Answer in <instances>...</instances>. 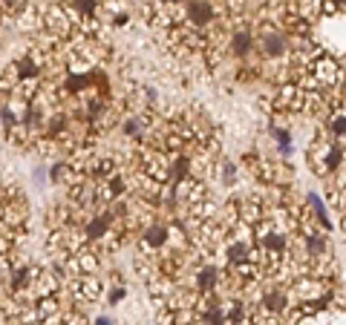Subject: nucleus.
Listing matches in <instances>:
<instances>
[{
    "instance_id": "obj_1",
    "label": "nucleus",
    "mask_w": 346,
    "mask_h": 325,
    "mask_svg": "<svg viewBox=\"0 0 346 325\" xmlns=\"http://www.w3.org/2000/svg\"><path fill=\"white\" fill-rule=\"evenodd\" d=\"M309 69H312V87L315 89H335V84L340 81V66L329 55H317Z\"/></svg>"
},
{
    "instance_id": "obj_2",
    "label": "nucleus",
    "mask_w": 346,
    "mask_h": 325,
    "mask_svg": "<svg viewBox=\"0 0 346 325\" xmlns=\"http://www.w3.org/2000/svg\"><path fill=\"white\" fill-rule=\"evenodd\" d=\"M41 23L46 26V32H49L52 37H66L69 29H72V17H69V12H66L64 6H49Z\"/></svg>"
},
{
    "instance_id": "obj_3",
    "label": "nucleus",
    "mask_w": 346,
    "mask_h": 325,
    "mask_svg": "<svg viewBox=\"0 0 346 325\" xmlns=\"http://www.w3.org/2000/svg\"><path fill=\"white\" fill-rule=\"evenodd\" d=\"M170 247V227L165 224H144L141 233V251H168Z\"/></svg>"
},
{
    "instance_id": "obj_4",
    "label": "nucleus",
    "mask_w": 346,
    "mask_h": 325,
    "mask_svg": "<svg viewBox=\"0 0 346 325\" xmlns=\"http://www.w3.org/2000/svg\"><path fill=\"white\" fill-rule=\"evenodd\" d=\"M260 49H263L265 58H283V55H288V35L286 32H263V41H260Z\"/></svg>"
},
{
    "instance_id": "obj_5",
    "label": "nucleus",
    "mask_w": 346,
    "mask_h": 325,
    "mask_svg": "<svg viewBox=\"0 0 346 325\" xmlns=\"http://www.w3.org/2000/svg\"><path fill=\"white\" fill-rule=\"evenodd\" d=\"M214 15L216 9L211 6V0H191L188 3V21L193 26H208V23H214Z\"/></svg>"
},
{
    "instance_id": "obj_6",
    "label": "nucleus",
    "mask_w": 346,
    "mask_h": 325,
    "mask_svg": "<svg viewBox=\"0 0 346 325\" xmlns=\"http://www.w3.org/2000/svg\"><path fill=\"white\" fill-rule=\"evenodd\" d=\"M193 288H196V294H199V296L214 294V291L220 288V271H216V267H211V265H205L202 271H196Z\"/></svg>"
},
{
    "instance_id": "obj_7",
    "label": "nucleus",
    "mask_w": 346,
    "mask_h": 325,
    "mask_svg": "<svg viewBox=\"0 0 346 325\" xmlns=\"http://www.w3.org/2000/svg\"><path fill=\"white\" fill-rule=\"evenodd\" d=\"M148 130H150V118L144 116V112H136V116H127L124 118V136L141 141V138L148 136Z\"/></svg>"
},
{
    "instance_id": "obj_8",
    "label": "nucleus",
    "mask_w": 346,
    "mask_h": 325,
    "mask_svg": "<svg viewBox=\"0 0 346 325\" xmlns=\"http://www.w3.org/2000/svg\"><path fill=\"white\" fill-rule=\"evenodd\" d=\"M306 253H309L312 262L326 259L329 245H326V236H323V233H309V236H306Z\"/></svg>"
},
{
    "instance_id": "obj_9",
    "label": "nucleus",
    "mask_w": 346,
    "mask_h": 325,
    "mask_svg": "<svg viewBox=\"0 0 346 325\" xmlns=\"http://www.w3.org/2000/svg\"><path fill=\"white\" fill-rule=\"evenodd\" d=\"M231 49H234V55H248V52L254 49L251 32H236V35L231 37Z\"/></svg>"
},
{
    "instance_id": "obj_10",
    "label": "nucleus",
    "mask_w": 346,
    "mask_h": 325,
    "mask_svg": "<svg viewBox=\"0 0 346 325\" xmlns=\"http://www.w3.org/2000/svg\"><path fill=\"white\" fill-rule=\"evenodd\" d=\"M326 130H329L335 138L346 141V112H332L329 124H326Z\"/></svg>"
},
{
    "instance_id": "obj_11",
    "label": "nucleus",
    "mask_w": 346,
    "mask_h": 325,
    "mask_svg": "<svg viewBox=\"0 0 346 325\" xmlns=\"http://www.w3.org/2000/svg\"><path fill=\"white\" fill-rule=\"evenodd\" d=\"M216 173H220V181L225 184V187H234V184H236V167H234V161H220Z\"/></svg>"
},
{
    "instance_id": "obj_12",
    "label": "nucleus",
    "mask_w": 346,
    "mask_h": 325,
    "mask_svg": "<svg viewBox=\"0 0 346 325\" xmlns=\"http://www.w3.org/2000/svg\"><path fill=\"white\" fill-rule=\"evenodd\" d=\"M75 12H78L87 23H93V17H96V12H98V3L96 0H75Z\"/></svg>"
},
{
    "instance_id": "obj_13",
    "label": "nucleus",
    "mask_w": 346,
    "mask_h": 325,
    "mask_svg": "<svg viewBox=\"0 0 346 325\" xmlns=\"http://www.w3.org/2000/svg\"><path fill=\"white\" fill-rule=\"evenodd\" d=\"M309 207L315 210V216H317V222H320V227H323V231H329L332 224H329V216H326V207H323V202H320L317 196H309Z\"/></svg>"
},
{
    "instance_id": "obj_14",
    "label": "nucleus",
    "mask_w": 346,
    "mask_h": 325,
    "mask_svg": "<svg viewBox=\"0 0 346 325\" xmlns=\"http://www.w3.org/2000/svg\"><path fill=\"white\" fill-rule=\"evenodd\" d=\"M124 296H127V288H113V291H110V299H107V302H110V305H118L121 299H124Z\"/></svg>"
},
{
    "instance_id": "obj_15",
    "label": "nucleus",
    "mask_w": 346,
    "mask_h": 325,
    "mask_svg": "<svg viewBox=\"0 0 346 325\" xmlns=\"http://www.w3.org/2000/svg\"><path fill=\"white\" fill-rule=\"evenodd\" d=\"M96 325H113V319H110V317H98Z\"/></svg>"
},
{
    "instance_id": "obj_16",
    "label": "nucleus",
    "mask_w": 346,
    "mask_h": 325,
    "mask_svg": "<svg viewBox=\"0 0 346 325\" xmlns=\"http://www.w3.org/2000/svg\"><path fill=\"white\" fill-rule=\"evenodd\" d=\"M343 227H346V219H343Z\"/></svg>"
}]
</instances>
